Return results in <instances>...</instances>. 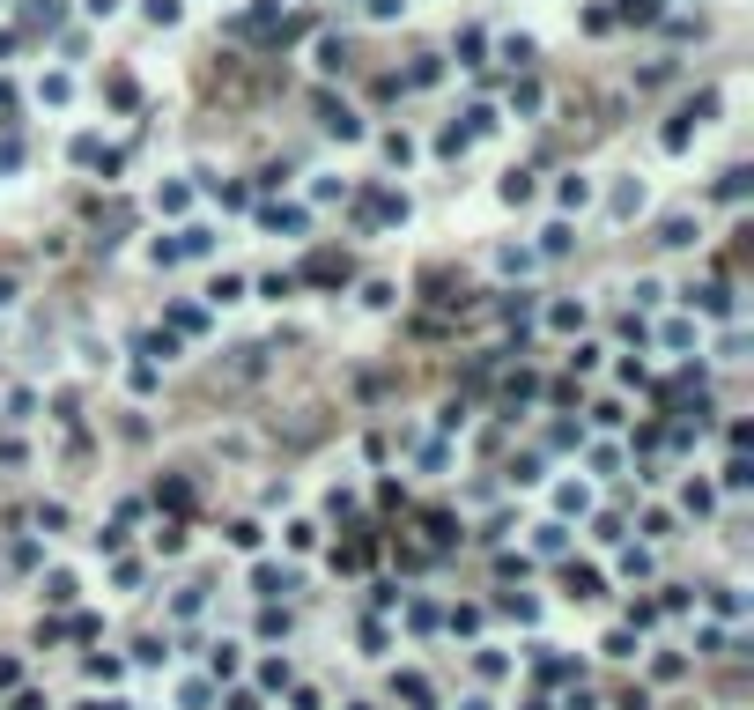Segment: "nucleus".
<instances>
[{
	"instance_id": "obj_10",
	"label": "nucleus",
	"mask_w": 754,
	"mask_h": 710,
	"mask_svg": "<svg viewBox=\"0 0 754 710\" xmlns=\"http://www.w3.org/2000/svg\"><path fill=\"white\" fill-rule=\"evenodd\" d=\"M718 200H732V208H740V200H747V171H740V163H732V171L718 178Z\"/></svg>"
},
{
	"instance_id": "obj_2",
	"label": "nucleus",
	"mask_w": 754,
	"mask_h": 710,
	"mask_svg": "<svg viewBox=\"0 0 754 710\" xmlns=\"http://www.w3.org/2000/svg\"><path fill=\"white\" fill-rule=\"evenodd\" d=\"M348 274H355V267H348V252H311V259H304V274H296V282H318V289H341Z\"/></svg>"
},
{
	"instance_id": "obj_4",
	"label": "nucleus",
	"mask_w": 754,
	"mask_h": 710,
	"mask_svg": "<svg viewBox=\"0 0 754 710\" xmlns=\"http://www.w3.org/2000/svg\"><path fill=\"white\" fill-rule=\"evenodd\" d=\"M318 126H326V134H341V141L363 134V119H355L348 104H333V97H318Z\"/></svg>"
},
{
	"instance_id": "obj_6",
	"label": "nucleus",
	"mask_w": 754,
	"mask_h": 710,
	"mask_svg": "<svg viewBox=\"0 0 754 710\" xmlns=\"http://www.w3.org/2000/svg\"><path fill=\"white\" fill-rule=\"evenodd\" d=\"M614 23H658V0H614Z\"/></svg>"
},
{
	"instance_id": "obj_14",
	"label": "nucleus",
	"mask_w": 754,
	"mask_h": 710,
	"mask_svg": "<svg viewBox=\"0 0 754 710\" xmlns=\"http://www.w3.org/2000/svg\"><path fill=\"white\" fill-rule=\"evenodd\" d=\"M584 503H592V496H584V489H577V481H570V489H555V511H562V518H577V511H584Z\"/></svg>"
},
{
	"instance_id": "obj_13",
	"label": "nucleus",
	"mask_w": 754,
	"mask_h": 710,
	"mask_svg": "<svg viewBox=\"0 0 754 710\" xmlns=\"http://www.w3.org/2000/svg\"><path fill=\"white\" fill-rule=\"evenodd\" d=\"M267 215V230H304V208H259Z\"/></svg>"
},
{
	"instance_id": "obj_21",
	"label": "nucleus",
	"mask_w": 754,
	"mask_h": 710,
	"mask_svg": "<svg viewBox=\"0 0 754 710\" xmlns=\"http://www.w3.org/2000/svg\"><path fill=\"white\" fill-rule=\"evenodd\" d=\"M0 688H15V659H0Z\"/></svg>"
},
{
	"instance_id": "obj_23",
	"label": "nucleus",
	"mask_w": 754,
	"mask_h": 710,
	"mask_svg": "<svg viewBox=\"0 0 754 710\" xmlns=\"http://www.w3.org/2000/svg\"><path fill=\"white\" fill-rule=\"evenodd\" d=\"M8 296H15V282H8V274H0V304H8Z\"/></svg>"
},
{
	"instance_id": "obj_3",
	"label": "nucleus",
	"mask_w": 754,
	"mask_h": 710,
	"mask_svg": "<svg viewBox=\"0 0 754 710\" xmlns=\"http://www.w3.org/2000/svg\"><path fill=\"white\" fill-rule=\"evenodd\" d=\"M400 215H407L400 193H363V200H355V222H363V230H370V222H400Z\"/></svg>"
},
{
	"instance_id": "obj_18",
	"label": "nucleus",
	"mask_w": 754,
	"mask_h": 710,
	"mask_svg": "<svg viewBox=\"0 0 754 710\" xmlns=\"http://www.w3.org/2000/svg\"><path fill=\"white\" fill-rule=\"evenodd\" d=\"M252 585H259V592H289V577H281L274 563H259V570H252Z\"/></svg>"
},
{
	"instance_id": "obj_15",
	"label": "nucleus",
	"mask_w": 754,
	"mask_h": 710,
	"mask_svg": "<svg viewBox=\"0 0 754 710\" xmlns=\"http://www.w3.org/2000/svg\"><path fill=\"white\" fill-rule=\"evenodd\" d=\"M400 696H407L414 710H429V681H422V674H400Z\"/></svg>"
},
{
	"instance_id": "obj_20",
	"label": "nucleus",
	"mask_w": 754,
	"mask_h": 710,
	"mask_svg": "<svg viewBox=\"0 0 754 710\" xmlns=\"http://www.w3.org/2000/svg\"><path fill=\"white\" fill-rule=\"evenodd\" d=\"M259 296H274V304H281V296H296V274H267V282H259Z\"/></svg>"
},
{
	"instance_id": "obj_12",
	"label": "nucleus",
	"mask_w": 754,
	"mask_h": 710,
	"mask_svg": "<svg viewBox=\"0 0 754 710\" xmlns=\"http://www.w3.org/2000/svg\"><path fill=\"white\" fill-rule=\"evenodd\" d=\"M45 600H52V607H67V600H74V577H67V570H52V577H45Z\"/></svg>"
},
{
	"instance_id": "obj_7",
	"label": "nucleus",
	"mask_w": 754,
	"mask_h": 710,
	"mask_svg": "<svg viewBox=\"0 0 754 710\" xmlns=\"http://www.w3.org/2000/svg\"><path fill=\"white\" fill-rule=\"evenodd\" d=\"M104 97L119 104V111H134V104H141V89H134V74H111V82H104Z\"/></svg>"
},
{
	"instance_id": "obj_19",
	"label": "nucleus",
	"mask_w": 754,
	"mask_h": 710,
	"mask_svg": "<svg viewBox=\"0 0 754 710\" xmlns=\"http://www.w3.org/2000/svg\"><path fill=\"white\" fill-rule=\"evenodd\" d=\"M570 592H577V600H592V592H599V570H577L570 563Z\"/></svg>"
},
{
	"instance_id": "obj_22",
	"label": "nucleus",
	"mask_w": 754,
	"mask_h": 710,
	"mask_svg": "<svg viewBox=\"0 0 754 710\" xmlns=\"http://www.w3.org/2000/svg\"><path fill=\"white\" fill-rule=\"evenodd\" d=\"M15 710H45V696H15Z\"/></svg>"
},
{
	"instance_id": "obj_5",
	"label": "nucleus",
	"mask_w": 754,
	"mask_h": 710,
	"mask_svg": "<svg viewBox=\"0 0 754 710\" xmlns=\"http://www.w3.org/2000/svg\"><path fill=\"white\" fill-rule=\"evenodd\" d=\"M688 296L710 311V319H732V289H725V282H703V289H688Z\"/></svg>"
},
{
	"instance_id": "obj_8",
	"label": "nucleus",
	"mask_w": 754,
	"mask_h": 710,
	"mask_svg": "<svg viewBox=\"0 0 754 710\" xmlns=\"http://www.w3.org/2000/svg\"><path fill=\"white\" fill-rule=\"evenodd\" d=\"M658 245H695V222L688 215H666V222H658Z\"/></svg>"
},
{
	"instance_id": "obj_17",
	"label": "nucleus",
	"mask_w": 754,
	"mask_h": 710,
	"mask_svg": "<svg viewBox=\"0 0 754 710\" xmlns=\"http://www.w3.org/2000/svg\"><path fill=\"white\" fill-rule=\"evenodd\" d=\"M503 200H511V208H518V200H533V178L511 171V178H503Z\"/></svg>"
},
{
	"instance_id": "obj_16",
	"label": "nucleus",
	"mask_w": 754,
	"mask_h": 710,
	"mask_svg": "<svg viewBox=\"0 0 754 710\" xmlns=\"http://www.w3.org/2000/svg\"><path fill=\"white\" fill-rule=\"evenodd\" d=\"M23 23H45V30H52V23H60V0H30Z\"/></svg>"
},
{
	"instance_id": "obj_11",
	"label": "nucleus",
	"mask_w": 754,
	"mask_h": 710,
	"mask_svg": "<svg viewBox=\"0 0 754 710\" xmlns=\"http://www.w3.org/2000/svg\"><path fill=\"white\" fill-rule=\"evenodd\" d=\"M318 67H326V74L348 67V45H341V37H326V45H318Z\"/></svg>"
},
{
	"instance_id": "obj_9",
	"label": "nucleus",
	"mask_w": 754,
	"mask_h": 710,
	"mask_svg": "<svg viewBox=\"0 0 754 710\" xmlns=\"http://www.w3.org/2000/svg\"><path fill=\"white\" fill-rule=\"evenodd\" d=\"M200 326H207L200 304H171V333H200Z\"/></svg>"
},
{
	"instance_id": "obj_1",
	"label": "nucleus",
	"mask_w": 754,
	"mask_h": 710,
	"mask_svg": "<svg viewBox=\"0 0 754 710\" xmlns=\"http://www.w3.org/2000/svg\"><path fill=\"white\" fill-rule=\"evenodd\" d=\"M703 119H718V89H703V97H688L681 111H673V126H666V148H688V134Z\"/></svg>"
}]
</instances>
